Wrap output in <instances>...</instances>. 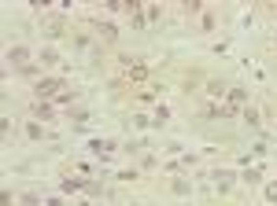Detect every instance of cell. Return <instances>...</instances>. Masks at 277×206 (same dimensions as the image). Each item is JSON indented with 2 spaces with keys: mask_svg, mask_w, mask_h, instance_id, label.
Returning <instances> with one entry per match:
<instances>
[{
  "mask_svg": "<svg viewBox=\"0 0 277 206\" xmlns=\"http://www.w3.org/2000/svg\"><path fill=\"white\" fill-rule=\"evenodd\" d=\"M63 191H85V181H78V177H67V181H63Z\"/></svg>",
  "mask_w": 277,
  "mask_h": 206,
  "instance_id": "cell-8",
  "label": "cell"
},
{
  "mask_svg": "<svg viewBox=\"0 0 277 206\" xmlns=\"http://www.w3.org/2000/svg\"><path fill=\"white\" fill-rule=\"evenodd\" d=\"M226 96H229V107H244V103H248V89H244V85H233Z\"/></svg>",
  "mask_w": 277,
  "mask_h": 206,
  "instance_id": "cell-4",
  "label": "cell"
},
{
  "mask_svg": "<svg viewBox=\"0 0 277 206\" xmlns=\"http://www.w3.org/2000/svg\"><path fill=\"white\" fill-rule=\"evenodd\" d=\"M63 92H67L63 77H41V81H37V99H48V96H63Z\"/></svg>",
  "mask_w": 277,
  "mask_h": 206,
  "instance_id": "cell-1",
  "label": "cell"
},
{
  "mask_svg": "<svg viewBox=\"0 0 277 206\" xmlns=\"http://www.w3.org/2000/svg\"><path fill=\"white\" fill-rule=\"evenodd\" d=\"M167 118H170V111H167V107H155V125H163Z\"/></svg>",
  "mask_w": 277,
  "mask_h": 206,
  "instance_id": "cell-13",
  "label": "cell"
},
{
  "mask_svg": "<svg viewBox=\"0 0 277 206\" xmlns=\"http://www.w3.org/2000/svg\"><path fill=\"white\" fill-rule=\"evenodd\" d=\"M240 114H244V122H248V125H255V122H259V111H255V107H244Z\"/></svg>",
  "mask_w": 277,
  "mask_h": 206,
  "instance_id": "cell-11",
  "label": "cell"
},
{
  "mask_svg": "<svg viewBox=\"0 0 277 206\" xmlns=\"http://www.w3.org/2000/svg\"><path fill=\"white\" fill-rule=\"evenodd\" d=\"M34 114H37V118H52V103L37 99V103H34Z\"/></svg>",
  "mask_w": 277,
  "mask_h": 206,
  "instance_id": "cell-7",
  "label": "cell"
},
{
  "mask_svg": "<svg viewBox=\"0 0 277 206\" xmlns=\"http://www.w3.org/2000/svg\"><path fill=\"white\" fill-rule=\"evenodd\" d=\"M41 59H44V63H56L59 56H56V48H44V52H41Z\"/></svg>",
  "mask_w": 277,
  "mask_h": 206,
  "instance_id": "cell-14",
  "label": "cell"
},
{
  "mask_svg": "<svg viewBox=\"0 0 277 206\" xmlns=\"http://www.w3.org/2000/svg\"><path fill=\"white\" fill-rule=\"evenodd\" d=\"M207 114H211V118H233L236 107H218V103H214V107H207Z\"/></svg>",
  "mask_w": 277,
  "mask_h": 206,
  "instance_id": "cell-5",
  "label": "cell"
},
{
  "mask_svg": "<svg viewBox=\"0 0 277 206\" xmlns=\"http://www.w3.org/2000/svg\"><path fill=\"white\" fill-rule=\"evenodd\" d=\"M229 181H233L229 169H218V173H214V184H218V188H229Z\"/></svg>",
  "mask_w": 277,
  "mask_h": 206,
  "instance_id": "cell-10",
  "label": "cell"
},
{
  "mask_svg": "<svg viewBox=\"0 0 277 206\" xmlns=\"http://www.w3.org/2000/svg\"><path fill=\"white\" fill-rule=\"evenodd\" d=\"M8 63H15V66H30V48H22V44H15V48H8Z\"/></svg>",
  "mask_w": 277,
  "mask_h": 206,
  "instance_id": "cell-3",
  "label": "cell"
},
{
  "mask_svg": "<svg viewBox=\"0 0 277 206\" xmlns=\"http://www.w3.org/2000/svg\"><path fill=\"white\" fill-rule=\"evenodd\" d=\"M122 77L126 81H144L148 77V66L137 63V59H122Z\"/></svg>",
  "mask_w": 277,
  "mask_h": 206,
  "instance_id": "cell-2",
  "label": "cell"
},
{
  "mask_svg": "<svg viewBox=\"0 0 277 206\" xmlns=\"http://www.w3.org/2000/svg\"><path fill=\"white\" fill-rule=\"evenodd\" d=\"M266 195H270V199L277 203V184H270V188H266Z\"/></svg>",
  "mask_w": 277,
  "mask_h": 206,
  "instance_id": "cell-15",
  "label": "cell"
},
{
  "mask_svg": "<svg viewBox=\"0 0 277 206\" xmlns=\"http://www.w3.org/2000/svg\"><path fill=\"white\" fill-rule=\"evenodd\" d=\"M89 148H92V151H96V155H107V151H111V148H115V144H111V140H92V144H89Z\"/></svg>",
  "mask_w": 277,
  "mask_h": 206,
  "instance_id": "cell-9",
  "label": "cell"
},
{
  "mask_svg": "<svg viewBox=\"0 0 277 206\" xmlns=\"http://www.w3.org/2000/svg\"><path fill=\"white\" fill-rule=\"evenodd\" d=\"M44 22H48V30H52V33H59V30H63V19H59V15H48Z\"/></svg>",
  "mask_w": 277,
  "mask_h": 206,
  "instance_id": "cell-12",
  "label": "cell"
},
{
  "mask_svg": "<svg viewBox=\"0 0 277 206\" xmlns=\"http://www.w3.org/2000/svg\"><path fill=\"white\" fill-rule=\"evenodd\" d=\"M96 30H100V37H104V41H115V37H118V33H115V26H111V22H100V19H96Z\"/></svg>",
  "mask_w": 277,
  "mask_h": 206,
  "instance_id": "cell-6",
  "label": "cell"
}]
</instances>
